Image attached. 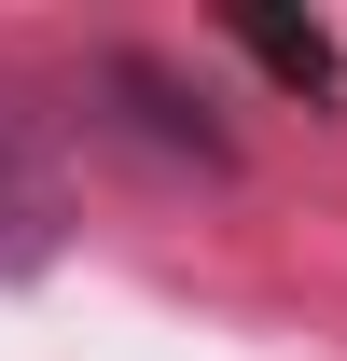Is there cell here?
<instances>
[{
  "instance_id": "cell-1",
  "label": "cell",
  "mask_w": 347,
  "mask_h": 361,
  "mask_svg": "<svg viewBox=\"0 0 347 361\" xmlns=\"http://www.w3.org/2000/svg\"><path fill=\"white\" fill-rule=\"evenodd\" d=\"M97 97H126V139H153L167 167H209V180L236 167V139L209 126V97L181 84L167 56H139V42H111V56H97Z\"/></svg>"
},
{
  "instance_id": "cell-3",
  "label": "cell",
  "mask_w": 347,
  "mask_h": 361,
  "mask_svg": "<svg viewBox=\"0 0 347 361\" xmlns=\"http://www.w3.org/2000/svg\"><path fill=\"white\" fill-rule=\"evenodd\" d=\"M236 42L278 70V84H305V97H334L347 84V56H334V28H292V14H236Z\"/></svg>"
},
{
  "instance_id": "cell-2",
  "label": "cell",
  "mask_w": 347,
  "mask_h": 361,
  "mask_svg": "<svg viewBox=\"0 0 347 361\" xmlns=\"http://www.w3.org/2000/svg\"><path fill=\"white\" fill-rule=\"evenodd\" d=\"M56 180H42V153L14 139V111H0V278H42L56 264Z\"/></svg>"
}]
</instances>
